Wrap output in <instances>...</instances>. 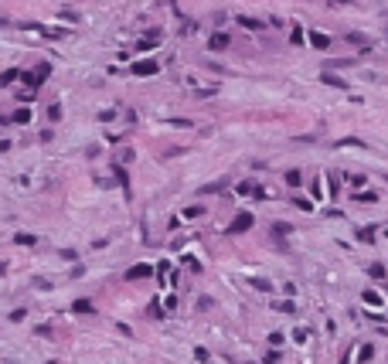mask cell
<instances>
[{"label":"cell","instance_id":"cell-6","mask_svg":"<svg viewBox=\"0 0 388 364\" xmlns=\"http://www.w3.org/2000/svg\"><path fill=\"white\" fill-rule=\"evenodd\" d=\"M27 119H31V109H17L14 113V123H27Z\"/></svg>","mask_w":388,"mask_h":364},{"label":"cell","instance_id":"cell-5","mask_svg":"<svg viewBox=\"0 0 388 364\" xmlns=\"http://www.w3.org/2000/svg\"><path fill=\"white\" fill-rule=\"evenodd\" d=\"M211 48H214V51H218V48H228V38H225V34H214V38H211Z\"/></svg>","mask_w":388,"mask_h":364},{"label":"cell","instance_id":"cell-1","mask_svg":"<svg viewBox=\"0 0 388 364\" xmlns=\"http://www.w3.org/2000/svg\"><path fill=\"white\" fill-rule=\"evenodd\" d=\"M133 72H136V75H154V72H157V61H136Z\"/></svg>","mask_w":388,"mask_h":364},{"label":"cell","instance_id":"cell-3","mask_svg":"<svg viewBox=\"0 0 388 364\" xmlns=\"http://www.w3.org/2000/svg\"><path fill=\"white\" fill-rule=\"evenodd\" d=\"M249 225H252V214H242V218H238V221L232 225V231H245Z\"/></svg>","mask_w":388,"mask_h":364},{"label":"cell","instance_id":"cell-8","mask_svg":"<svg viewBox=\"0 0 388 364\" xmlns=\"http://www.w3.org/2000/svg\"><path fill=\"white\" fill-rule=\"evenodd\" d=\"M310 41L317 44V48H327V34H310Z\"/></svg>","mask_w":388,"mask_h":364},{"label":"cell","instance_id":"cell-9","mask_svg":"<svg viewBox=\"0 0 388 364\" xmlns=\"http://www.w3.org/2000/svg\"><path fill=\"white\" fill-rule=\"evenodd\" d=\"M75 310H78V313H89V310H92V303H85V300H78V303H75Z\"/></svg>","mask_w":388,"mask_h":364},{"label":"cell","instance_id":"cell-4","mask_svg":"<svg viewBox=\"0 0 388 364\" xmlns=\"http://www.w3.org/2000/svg\"><path fill=\"white\" fill-rule=\"evenodd\" d=\"M238 24H242V27H249V31H259V27H262V24L252 20V17H238Z\"/></svg>","mask_w":388,"mask_h":364},{"label":"cell","instance_id":"cell-7","mask_svg":"<svg viewBox=\"0 0 388 364\" xmlns=\"http://www.w3.org/2000/svg\"><path fill=\"white\" fill-rule=\"evenodd\" d=\"M14 242H17V245H34V242H38V238H34V235H17V238H14Z\"/></svg>","mask_w":388,"mask_h":364},{"label":"cell","instance_id":"cell-2","mask_svg":"<svg viewBox=\"0 0 388 364\" xmlns=\"http://www.w3.org/2000/svg\"><path fill=\"white\" fill-rule=\"evenodd\" d=\"M126 276H130V279H143V276H150V266H133Z\"/></svg>","mask_w":388,"mask_h":364}]
</instances>
